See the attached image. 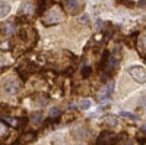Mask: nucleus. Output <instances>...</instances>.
<instances>
[{
    "label": "nucleus",
    "instance_id": "f257e3e1",
    "mask_svg": "<svg viewBox=\"0 0 146 145\" xmlns=\"http://www.w3.org/2000/svg\"><path fill=\"white\" fill-rule=\"evenodd\" d=\"M19 88H21V84L16 79H6L2 87V90L6 95H15L19 91Z\"/></svg>",
    "mask_w": 146,
    "mask_h": 145
},
{
    "label": "nucleus",
    "instance_id": "f03ea898",
    "mask_svg": "<svg viewBox=\"0 0 146 145\" xmlns=\"http://www.w3.org/2000/svg\"><path fill=\"white\" fill-rule=\"evenodd\" d=\"M63 5H64V9L72 15L79 13V12L82 10V7H83L82 0H64Z\"/></svg>",
    "mask_w": 146,
    "mask_h": 145
},
{
    "label": "nucleus",
    "instance_id": "7ed1b4c3",
    "mask_svg": "<svg viewBox=\"0 0 146 145\" xmlns=\"http://www.w3.org/2000/svg\"><path fill=\"white\" fill-rule=\"evenodd\" d=\"M130 75L136 79V82L139 84H145L146 82V69L142 67V66H131L129 69Z\"/></svg>",
    "mask_w": 146,
    "mask_h": 145
},
{
    "label": "nucleus",
    "instance_id": "20e7f679",
    "mask_svg": "<svg viewBox=\"0 0 146 145\" xmlns=\"http://www.w3.org/2000/svg\"><path fill=\"white\" fill-rule=\"evenodd\" d=\"M60 21H62V15H60V12L53 9L48 12V15L44 18V23L45 25H53V23H58Z\"/></svg>",
    "mask_w": 146,
    "mask_h": 145
},
{
    "label": "nucleus",
    "instance_id": "39448f33",
    "mask_svg": "<svg viewBox=\"0 0 146 145\" xmlns=\"http://www.w3.org/2000/svg\"><path fill=\"white\" fill-rule=\"evenodd\" d=\"M113 91H114V82H108L107 85L100 91V94H98V100L100 101H104V100H107L110 95L113 94Z\"/></svg>",
    "mask_w": 146,
    "mask_h": 145
},
{
    "label": "nucleus",
    "instance_id": "423d86ee",
    "mask_svg": "<svg viewBox=\"0 0 146 145\" xmlns=\"http://www.w3.org/2000/svg\"><path fill=\"white\" fill-rule=\"evenodd\" d=\"M115 141L114 135L110 134V132H102L98 138V145H113Z\"/></svg>",
    "mask_w": 146,
    "mask_h": 145
},
{
    "label": "nucleus",
    "instance_id": "0eeeda50",
    "mask_svg": "<svg viewBox=\"0 0 146 145\" xmlns=\"http://www.w3.org/2000/svg\"><path fill=\"white\" fill-rule=\"evenodd\" d=\"M137 48H139V51L142 54L146 53V34L140 35V37L137 38Z\"/></svg>",
    "mask_w": 146,
    "mask_h": 145
},
{
    "label": "nucleus",
    "instance_id": "6e6552de",
    "mask_svg": "<svg viewBox=\"0 0 146 145\" xmlns=\"http://www.w3.org/2000/svg\"><path fill=\"white\" fill-rule=\"evenodd\" d=\"M10 12V5L6 3V2H0V19L2 18H6Z\"/></svg>",
    "mask_w": 146,
    "mask_h": 145
},
{
    "label": "nucleus",
    "instance_id": "1a4fd4ad",
    "mask_svg": "<svg viewBox=\"0 0 146 145\" xmlns=\"http://www.w3.org/2000/svg\"><path fill=\"white\" fill-rule=\"evenodd\" d=\"M91 106H92V101L89 98H83L79 101V108H82V110H88Z\"/></svg>",
    "mask_w": 146,
    "mask_h": 145
},
{
    "label": "nucleus",
    "instance_id": "9d476101",
    "mask_svg": "<svg viewBox=\"0 0 146 145\" xmlns=\"http://www.w3.org/2000/svg\"><path fill=\"white\" fill-rule=\"evenodd\" d=\"M34 138H35V134H32V132H29V134H23V135H22V138L19 139V142H21V144H25V142L32 141Z\"/></svg>",
    "mask_w": 146,
    "mask_h": 145
},
{
    "label": "nucleus",
    "instance_id": "9b49d317",
    "mask_svg": "<svg viewBox=\"0 0 146 145\" xmlns=\"http://www.w3.org/2000/svg\"><path fill=\"white\" fill-rule=\"evenodd\" d=\"M60 114H62V110H60L58 107H51L50 112H48V116H50L51 119H56V117H58Z\"/></svg>",
    "mask_w": 146,
    "mask_h": 145
},
{
    "label": "nucleus",
    "instance_id": "f8f14e48",
    "mask_svg": "<svg viewBox=\"0 0 146 145\" xmlns=\"http://www.w3.org/2000/svg\"><path fill=\"white\" fill-rule=\"evenodd\" d=\"M105 119H107V120H105V123H107V125H110V126H115V125H117V119H115V116H107Z\"/></svg>",
    "mask_w": 146,
    "mask_h": 145
},
{
    "label": "nucleus",
    "instance_id": "ddd939ff",
    "mask_svg": "<svg viewBox=\"0 0 146 145\" xmlns=\"http://www.w3.org/2000/svg\"><path fill=\"white\" fill-rule=\"evenodd\" d=\"M121 116L127 117V119H130V120H137V119H139L135 113H130V112H121Z\"/></svg>",
    "mask_w": 146,
    "mask_h": 145
},
{
    "label": "nucleus",
    "instance_id": "4468645a",
    "mask_svg": "<svg viewBox=\"0 0 146 145\" xmlns=\"http://www.w3.org/2000/svg\"><path fill=\"white\" fill-rule=\"evenodd\" d=\"M32 120H34L35 123H40V122H41V114H40V113H38V114H36V113L32 114Z\"/></svg>",
    "mask_w": 146,
    "mask_h": 145
},
{
    "label": "nucleus",
    "instance_id": "2eb2a0df",
    "mask_svg": "<svg viewBox=\"0 0 146 145\" xmlns=\"http://www.w3.org/2000/svg\"><path fill=\"white\" fill-rule=\"evenodd\" d=\"M5 31H6V34H12V32H13V27H12V23H7Z\"/></svg>",
    "mask_w": 146,
    "mask_h": 145
},
{
    "label": "nucleus",
    "instance_id": "dca6fc26",
    "mask_svg": "<svg viewBox=\"0 0 146 145\" xmlns=\"http://www.w3.org/2000/svg\"><path fill=\"white\" fill-rule=\"evenodd\" d=\"M89 72H91V69H89V67H83V69H82V75H83L85 78H86V76H89Z\"/></svg>",
    "mask_w": 146,
    "mask_h": 145
},
{
    "label": "nucleus",
    "instance_id": "f3484780",
    "mask_svg": "<svg viewBox=\"0 0 146 145\" xmlns=\"http://www.w3.org/2000/svg\"><path fill=\"white\" fill-rule=\"evenodd\" d=\"M80 22H82V23H88V22H89V16H88V15H83V16L80 18Z\"/></svg>",
    "mask_w": 146,
    "mask_h": 145
},
{
    "label": "nucleus",
    "instance_id": "a211bd4d",
    "mask_svg": "<svg viewBox=\"0 0 146 145\" xmlns=\"http://www.w3.org/2000/svg\"><path fill=\"white\" fill-rule=\"evenodd\" d=\"M6 134V126L3 123H0V135H5Z\"/></svg>",
    "mask_w": 146,
    "mask_h": 145
},
{
    "label": "nucleus",
    "instance_id": "6ab92c4d",
    "mask_svg": "<svg viewBox=\"0 0 146 145\" xmlns=\"http://www.w3.org/2000/svg\"><path fill=\"white\" fill-rule=\"evenodd\" d=\"M140 106H142V108H145V110H146V95L140 100Z\"/></svg>",
    "mask_w": 146,
    "mask_h": 145
},
{
    "label": "nucleus",
    "instance_id": "aec40b11",
    "mask_svg": "<svg viewBox=\"0 0 146 145\" xmlns=\"http://www.w3.org/2000/svg\"><path fill=\"white\" fill-rule=\"evenodd\" d=\"M6 120H7V122H9L10 125H16V120H13L12 117H6Z\"/></svg>",
    "mask_w": 146,
    "mask_h": 145
},
{
    "label": "nucleus",
    "instance_id": "412c9836",
    "mask_svg": "<svg viewBox=\"0 0 146 145\" xmlns=\"http://www.w3.org/2000/svg\"><path fill=\"white\" fill-rule=\"evenodd\" d=\"M146 2V0H140V3H145Z\"/></svg>",
    "mask_w": 146,
    "mask_h": 145
}]
</instances>
